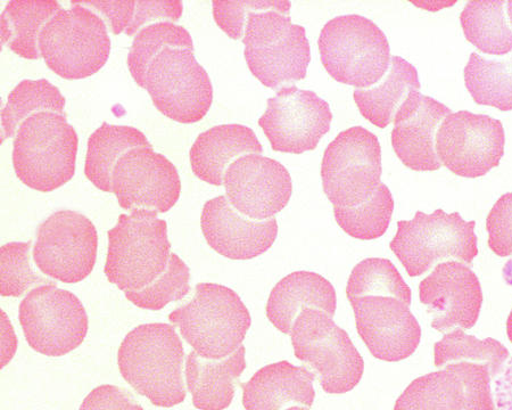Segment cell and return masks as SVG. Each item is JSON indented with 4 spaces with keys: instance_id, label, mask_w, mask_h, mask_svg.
I'll return each instance as SVG.
<instances>
[{
    "instance_id": "obj_1",
    "label": "cell",
    "mask_w": 512,
    "mask_h": 410,
    "mask_svg": "<svg viewBox=\"0 0 512 410\" xmlns=\"http://www.w3.org/2000/svg\"><path fill=\"white\" fill-rule=\"evenodd\" d=\"M185 350L171 325L153 323L130 331L118 351L119 371L136 390L156 407L183 404Z\"/></svg>"
},
{
    "instance_id": "obj_2",
    "label": "cell",
    "mask_w": 512,
    "mask_h": 410,
    "mask_svg": "<svg viewBox=\"0 0 512 410\" xmlns=\"http://www.w3.org/2000/svg\"><path fill=\"white\" fill-rule=\"evenodd\" d=\"M171 324L198 356L225 359L243 346L252 319L239 295L229 287L201 283L193 298L169 315Z\"/></svg>"
},
{
    "instance_id": "obj_3",
    "label": "cell",
    "mask_w": 512,
    "mask_h": 410,
    "mask_svg": "<svg viewBox=\"0 0 512 410\" xmlns=\"http://www.w3.org/2000/svg\"><path fill=\"white\" fill-rule=\"evenodd\" d=\"M79 138L65 116L41 112L24 121L14 137L13 166L21 183L49 193L76 174Z\"/></svg>"
},
{
    "instance_id": "obj_4",
    "label": "cell",
    "mask_w": 512,
    "mask_h": 410,
    "mask_svg": "<svg viewBox=\"0 0 512 410\" xmlns=\"http://www.w3.org/2000/svg\"><path fill=\"white\" fill-rule=\"evenodd\" d=\"M318 47L322 65L341 84L368 89L391 67V48L377 24L365 16H337L321 29Z\"/></svg>"
},
{
    "instance_id": "obj_5",
    "label": "cell",
    "mask_w": 512,
    "mask_h": 410,
    "mask_svg": "<svg viewBox=\"0 0 512 410\" xmlns=\"http://www.w3.org/2000/svg\"><path fill=\"white\" fill-rule=\"evenodd\" d=\"M107 237L105 275L119 290H143L167 270L172 254L168 224L156 213L121 215Z\"/></svg>"
},
{
    "instance_id": "obj_6",
    "label": "cell",
    "mask_w": 512,
    "mask_h": 410,
    "mask_svg": "<svg viewBox=\"0 0 512 410\" xmlns=\"http://www.w3.org/2000/svg\"><path fill=\"white\" fill-rule=\"evenodd\" d=\"M243 43L247 67L263 86L278 89L307 77L310 44L305 29L292 22L291 7L251 13Z\"/></svg>"
},
{
    "instance_id": "obj_7",
    "label": "cell",
    "mask_w": 512,
    "mask_h": 410,
    "mask_svg": "<svg viewBox=\"0 0 512 410\" xmlns=\"http://www.w3.org/2000/svg\"><path fill=\"white\" fill-rule=\"evenodd\" d=\"M475 225L458 212L417 211L414 219L399 221L390 248L410 277L423 276L442 262L472 265L478 254Z\"/></svg>"
},
{
    "instance_id": "obj_8",
    "label": "cell",
    "mask_w": 512,
    "mask_h": 410,
    "mask_svg": "<svg viewBox=\"0 0 512 410\" xmlns=\"http://www.w3.org/2000/svg\"><path fill=\"white\" fill-rule=\"evenodd\" d=\"M294 354L329 395H344L360 383L365 362L348 333L324 311L305 308L291 332Z\"/></svg>"
},
{
    "instance_id": "obj_9",
    "label": "cell",
    "mask_w": 512,
    "mask_h": 410,
    "mask_svg": "<svg viewBox=\"0 0 512 410\" xmlns=\"http://www.w3.org/2000/svg\"><path fill=\"white\" fill-rule=\"evenodd\" d=\"M49 21L39 39L47 67L68 80L95 75L109 60L111 39L101 16L70 3Z\"/></svg>"
},
{
    "instance_id": "obj_10",
    "label": "cell",
    "mask_w": 512,
    "mask_h": 410,
    "mask_svg": "<svg viewBox=\"0 0 512 410\" xmlns=\"http://www.w3.org/2000/svg\"><path fill=\"white\" fill-rule=\"evenodd\" d=\"M382 147L376 135L351 127L327 146L321 162L322 187L333 208L365 202L381 184Z\"/></svg>"
},
{
    "instance_id": "obj_11",
    "label": "cell",
    "mask_w": 512,
    "mask_h": 410,
    "mask_svg": "<svg viewBox=\"0 0 512 410\" xmlns=\"http://www.w3.org/2000/svg\"><path fill=\"white\" fill-rule=\"evenodd\" d=\"M20 324L31 349L62 357L76 350L88 333V316L81 301L55 284L36 287L19 308Z\"/></svg>"
},
{
    "instance_id": "obj_12",
    "label": "cell",
    "mask_w": 512,
    "mask_h": 410,
    "mask_svg": "<svg viewBox=\"0 0 512 410\" xmlns=\"http://www.w3.org/2000/svg\"><path fill=\"white\" fill-rule=\"evenodd\" d=\"M144 88L156 109L180 123L200 122L213 102L211 79L191 49L165 48L148 68Z\"/></svg>"
},
{
    "instance_id": "obj_13",
    "label": "cell",
    "mask_w": 512,
    "mask_h": 410,
    "mask_svg": "<svg viewBox=\"0 0 512 410\" xmlns=\"http://www.w3.org/2000/svg\"><path fill=\"white\" fill-rule=\"evenodd\" d=\"M97 249L98 235L92 220L76 211L61 210L39 226L32 256L43 275L64 284H77L92 274Z\"/></svg>"
},
{
    "instance_id": "obj_14",
    "label": "cell",
    "mask_w": 512,
    "mask_h": 410,
    "mask_svg": "<svg viewBox=\"0 0 512 410\" xmlns=\"http://www.w3.org/2000/svg\"><path fill=\"white\" fill-rule=\"evenodd\" d=\"M505 144L500 120L469 111L451 113L436 135V153L442 166L465 178L483 177L498 167Z\"/></svg>"
},
{
    "instance_id": "obj_15",
    "label": "cell",
    "mask_w": 512,
    "mask_h": 410,
    "mask_svg": "<svg viewBox=\"0 0 512 410\" xmlns=\"http://www.w3.org/2000/svg\"><path fill=\"white\" fill-rule=\"evenodd\" d=\"M329 104L315 92L284 87L269 98L259 126L276 152L302 154L317 149L332 125Z\"/></svg>"
},
{
    "instance_id": "obj_16",
    "label": "cell",
    "mask_w": 512,
    "mask_h": 410,
    "mask_svg": "<svg viewBox=\"0 0 512 410\" xmlns=\"http://www.w3.org/2000/svg\"><path fill=\"white\" fill-rule=\"evenodd\" d=\"M491 382L481 365L451 364L412 381L393 410H495Z\"/></svg>"
},
{
    "instance_id": "obj_17",
    "label": "cell",
    "mask_w": 512,
    "mask_h": 410,
    "mask_svg": "<svg viewBox=\"0 0 512 410\" xmlns=\"http://www.w3.org/2000/svg\"><path fill=\"white\" fill-rule=\"evenodd\" d=\"M112 192L122 209L160 215L177 204L181 193L178 170L152 147L123 155L114 169Z\"/></svg>"
},
{
    "instance_id": "obj_18",
    "label": "cell",
    "mask_w": 512,
    "mask_h": 410,
    "mask_svg": "<svg viewBox=\"0 0 512 410\" xmlns=\"http://www.w3.org/2000/svg\"><path fill=\"white\" fill-rule=\"evenodd\" d=\"M224 186L230 204L243 216L258 221L275 218L293 194L288 170L260 154H247L231 163Z\"/></svg>"
},
{
    "instance_id": "obj_19",
    "label": "cell",
    "mask_w": 512,
    "mask_h": 410,
    "mask_svg": "<svg viewBox=\"0 0 512 410\" xmlns=\"http://www.w3.org/2000/svg\"><path fill=\"white\" fill-rule=\"evenodd\" d=\"M420 302L440 333L470 330L480 318L483 291L480 280L459 261L442 262L419 284Z\"/></svg>"
},
{
    "instance_id": "obj_20",
    "label": "cell",
    "mask_w": 512,
    "mask_h": 410,
    "mask_svg": "<svg viewBox=\"0 0 512 410\" xmlns=\"http://www.w3.org/2000/svg\"><path fill=\"white\" fill-rule=\"evenodd\" d=\"M350 303L360 338L376 359L398 363L415 354L421 327L406 303L390 297H365Z\"/></svg>"
},
{
    "instance_id": "obj_21",
    "label": "cell",
    "mask_w": 512,
    "mask_h": 410,
    "mask_svg": "<svg viewBox=\"0 0 512 410\" xmlns=\"http://www.w3.org/2000/svg\"><path fill=\"white\" fill-rule=\"evenodd\" d=\"M206 242L220 256L231 260H251L274 245L278 235L276 218L258 221L239 213L226 195L204 204L201 215Z\"/></svg>"
},
{
    "instance_id": "obj_22",
    "label": "cell",
    "mask_w": 512,
    "mask_h": 410,
    "mask_svg": "<svg viewBox=\"0 0 512 410\" xmlns=\"http://www.w3.org/2000/svg\"><path fill=\"white\" fill-rule=\"evenodd\" d=\"M452 111L432 97L421 95L414 108L395 119L393 150L407 168L436 171L442 164L436 153V135Z\"/></svg>"
},
{
    "instance_id": "obj_23",
    "label": "cell",
    "mask_w": 512,
    "mask_h": 410,
    "mask_svg": "<svg viewBox=\"0 0 512 410\" xmlns=\"http://www.w3.org/2000/svg\"><path fill=\"white\" fill-rule=\"evenodd\" d=\"M315 379L308 368L285 360L264 366L242 385L243 406L246 410L310 408L316 398Z\"/></svg>"
},
{
    "instance_id": "obj_24",
    "label": "cell",
    "mask_w": 512,
    "mask_h": 410,
    "mask_svg": "<svg viewBox=\"0 0 512 410\" xmlns=\"http://www.w3.org/2000/svg\"><path fill=\"white\" fill-rule=\"evenodd\" d=\"M353 97L362 116L384 129L418 103L421 97L418 72L402 57L393 56L383 80L368 89H355Z\"/></svg>"
},
{
    "instance_id": "obj_25",
    "label": "cell",
    "mask_w": 512,
    "mask_h": 410,
    "mask_svg": "<svg viewBox=\"0 0 512 410\" xmlns=\"http://www.w3.org/2000/svg\"><path fill=\"white\" fill-rule=\"evenodd\" d=\"M336 306V291L325 277L311 272H295L284 277L272 289L266 314L279 332L289 335L296 318L305 308L324 311L334 318Z\"/></svg>"
},
{
    "instance_id": "obj_26",
    "label": "cell",
    "mask_w": 512,
    "mask_h": 410,
    "mask_svg": "<svg viewBox=\"0 0 512 410\" xmlns=\"http://www.w3.org/2000/svg\"><path fill=\"white\" fill-rule=\"evenodd\" d=\"M262 145L254 131L246 126L221 125L198 135L189 158L196 177L214 186L224 185L231 163L247 154H261Z\"/></svg>"
},
{
    "instance_id": "obj_27",
    "label": "cell",
    "mask_w": 512,
    "mask_h": 410,
    "mask_svg": "<svg viewBox=\"0 0 512 410\" xmlns=\"http://www.w3.org/2000/svg\"><path fill=\"white\" fill-rule=\"evenodd\" d=\"M245 369L244 346L225 359H206L192 351L186 360V381L194 407L200 410L227 409L233 403Z\"/></svg>"
},
{
    "instance_id": "obj_28",
    "label": "cell",
    "mask_w": 512,
    "mask_h": 410,
    "mask_svg": "<svg viewBox=\"0 0 512 410\" xmlns=\"http://www.w3.org/2000/svg\"><path fill=\"white\" fill-rule=\"evenodd\" d=\"M152 147L142 131L129 126L103 123L88 139L85 175L98 190L112 192L114 169L123 155Z\"/></svg>"
},
{
    "instance_id": "obj_29",
    "label": "cell",
    "mask_w": 512,
    "mask_h": 410,
    "mask_svg": "<svg viewBox=\"0 0 512 410\" xmlns=\"http://www.w3.org/2000/svg\"><path fill=\"white\" fill-rule=\"evenodd\" d=\"M55 0H13L2 13V44L24 59L38 60L41 31L62 10Z\"/></svg>"
},
{
    "instance_id": "obj_30",
    "label": "cell",
    "mask_w": 512,
    "mask_h": 410,
    "mask_svg": "<svg viewBox=\"0 0 512 410\" xmlns=\"http://www.w3.org/2000/svg\"><path fill=\"white\" fill-rule=\"evenodd\" d=\"M508 2H469L460 14L469 43L485 54L503 56L512 51Z\"/></svg>"
},
{
    "instance_id": "obj_31",
    "label": "cell",
    "mask_w": 512,
    "mask_h": 410,
    "mask_svg": "<svg viewBox=\"0 0 512 410\" xmlns=\"http://www.w3.org/2000/svg\"><path fill=\"white\" fill-rule=\"evenodd\" d=\"M465 85L475 103L512 111V53L486 59L473 53L464 71Z\"/></svg>"
},
{
    "instance_id": "obj_32",
    "label": "cell",
    "mask_w": 512,
    "mask_h": 410,
    "mask_svg": "<svg viewBox=\"0 0 512 410\" xmlns=\"http://www.w3.org/2000/svg\"><path fill=\"white\" fill-rule=\"evenodd\" d=\"M509 358V350L498 340H478L461 328L445 334L434 346L435 367L459 363L481 365L489 371L494 381L505 369Z\"/></svg>"
},
{
    "instance_id": "obj_33",
    "label": "cell",
    "mask_w": 512,
    "mask_h": 410,
    "mask_svg": "<svg viewBox=\"0 0 512 410\" xmlns=\"http://www.w3.org/2000/svg\"><path fill=\"white\" fill-rule=\"evenodd\" d=\"M65 98L60 89L46 79L23 80L7 98L2 110V143L15 137L22 123L41 112L65 116Z\"/></svg>"
},
{
    "instance_id": "obj_34",
    "label": "cell",
    "mask_w": 512,
    "mask_h": 410,
    "mask_svg": "<svg viewBox=\"0 0 512 410\" xmlns=\"http://www.w3.org/2000/svg\"><path fill=\"white\" fill-rule=\"evenodd\" d=\"M394 199L388 187L381 183L368 200L351 208H334L336 223L353 239H379L390 227Z\"/></svg>"
},
{
    "instance_id": "obj_35",
    "label": "cell",
    "mask_w": 512,
    "mask_h": 410,
    "mask_svg": "<svg viewBox=\"0 0 512 410\" xmlns=\"http://www.w3.org/2000/svg\"><path fill=\"white\" fill-rule=\"evenodd\" d=\"M349 301L365 297H390L410 307V287L404 282L393 262L383 258H368L352 270L346 286Z\"/></svg>"
},
{
    "instance_id": "obj_36",
    "label": "cell",
    "mask_w": 512,
    "mask_h": 410,
    "mask_svg": "<svg viewBox=\"0 0 512 410\" xmlns=\"http://www.w3.org/2000/svg\"><path fill=\"white\" fill-rule=\"evenodd\" d=\"M184 48L194 51L191 34L176 23L159 22L140 30L128 55V68L140 87L145 86L148 68L165 48Z\"/></svg>"
},
{
    "instance_id": "obj_37",
    "label": "cell",
    "mask_w": 512,
    "mask_h": 410,
    "mask_svg": "<svg viewBox=\"0 0 512 410\" xmlns=\"http://www.w3.org/2000/svg\"><path fill=\"white\" fill-rule=\"evenodd\" d=\"M32 242L7 243L0 249V294L2 297L20 298L36 287L52 285L53 281L40 275L33 264Z\"/></svg>"
},
{
    "instance_id": "obj_38",
    "label": "cell",
    "mask_w": 512,
    "mask_h": 410,
    "mask_svg": "<svg viewBox=\"0 0 512 410\" xmlns=\"http://www.w3.org/2000/svg\"><path fill=\"white\" fill-rule=\"evenodd\" d=\"M191 269L178 254L172 253L167 270L143 290L125 292L126 298L140 309L160 311L191 293Z\"/></svg>"
},
{
    "instance_id": "obj_39",
    "label": "cell",
    "mask_w": 512,
    "mask_h": 410,
    "mask_svg": "<svg viewBox=\"0 0 512 410\" xmlns=\"http://www.w3.org/2000/svg\"><path fill=\"white\" fill-rule=\"evenodd\" d=\"M213 16L218 26L231 39L244 38L247 18L254 12H267L274 10H284L292 7L291 2H258V0H249V2H212Z\"/></svg>"
},
{
    "instance_id": "obj_40",
    "label": "cell",
    "mask_w": 512,
    "mask_h": 410,
    "mask_svg": "<svg viewBox=\"0 0 512 410\" xmlns=\"http://www.w3.org/2000/svg\"><path fill=\"white\" fill-rule=\"evenodd\" d=\"M489 246L495 256H512V193L495 202L486 219Z\"/></svg>"
},
{
    "instance_id": "obj_41",
    "label": "cell",
    "mask_w": 512,
    "mask_h": 410,
    "mask_svg": "<svg viewBox=\"0 0 512 410\" xmlns=\"http://www.w3.org/2000/svg\"><path fill=\"white\" fill-rule=\"evenodd\" d=\"M184 4L175 0H139L135 3V12L126 30L127 36H136L140 30L159 22L175 23L183 15Z\"/></svg>"
},
{
    "instance_id": "obj_42",
    "label": "cell",
    "mask_w": 512,
    "mask_h": 410,
    "mask_svg": "<svg viewBox=\"0 0 512 410\" xmlns=\"http://www.w3.org/2000/svg\"><path fill=\"white\" fill-rule=\"evenodd\" d=\"M79 410H144L125 389L99 385L82 401Z\"/></svg>"
},
{
    "instance_id": "obj_43",
    "label": "cell",
    "mask_w": 512,
    "mask_h": 410,
    "mask_svg": "<svg viewBox=\"0 0 512 410\" xmlns=\"http://www.w3.org/2000/svg\"><path fill=\"white\" fill-rule=\"evenodd\" d=\"M74 4L84 6L92 10L97 15L104 19L107 27L113 35H120L129 27V24L134 16L135 3L130 2H73Z\"/></svg>"
},
{
    "instance_id": "obj_44",
    "label": "cell",
    "mask_w": 512,
    "mask_h": 410,
    "mask_svg": "<svg viewBox=\"0 0 512 410\" xmlns=\"http://www.w3.org/2000/svg\"><path fill=\"white\" fill-rule=\"evenodd\" d=\"M493 399L495 410H512V356L494 382Z\"/></svg>"
},
{
    "instance_id": "obj_45",
    "label": "cell",
    "mask_w": 512,
    "mask_h": 410,
    "mask_svg": "<svg viewBox=\"0 0 512 410\" xmlns=\"http://www.w3.org/2000/svg\"><path fill=\"white\" fill-rule=\"evenodd\" d=\"M18 341H16L13 327L2 310V367L10 363L14 357Z\"/></svg>"
},
{
    "instance_id": "obj_46",
    "label": "cell",
    "mask_w": 512,
    "mask_h": 410,
    "mask_svg": "<svg viewBox=\"0 0 512 410\" xmlns=\"http://www.w3.org/2000/svg\"><path fill=\"white\" fill-rule=\"evenodd\" d=\"M507 334L509 341L512 343V309L507 319Z\"/></svg>"
},
{
    "instance_id": "obj_47",
    "label": "cell",
    "mask_w": 512,
    "mask_h": 410,
    "mask_svg": "<svg viewBox=\"0 0 512 410\" xmlns=\"http://www.w3.org/2000/svg\"><path fill=\"white\" fill-rule=\"evenodd\" d=\"M507 12H508L509 20H510V23H511V26H512V2H508V4H507Z\"/></svg>"
},
{
    "instance_id": "obj_48",
    "label": "cell",
    "mask_w": 512,
    "mask_h": 410,
    "mask_svg": "<svg viewBox=\"0 0 512 410\" xmlns=\"http://www.w3.org/2000/svg\"><path fill=\"white\" fill-rule=\"evenodd\" d=\"M285 410H309V408H304V407H300V406H294V407H291V408H287Z\"/></svg>"
}]
</instances>
